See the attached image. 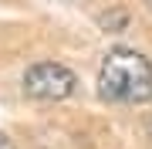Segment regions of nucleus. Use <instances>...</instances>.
Listing matches in <instances>:
<instances>
[{
    "label": "nucleus",
    "mask_w": 152,
    "mask_h": 149,
    "mask_svg": "<svg viewBox=\"0 0 152 149\" xmlns=\"http://www.w3.org/2000/svg\"><path fill=\"white\" fill-rule=\"evenodd\" d=\"M98 24H102L105 31H125L129 27V10H118V7H115V10H105Z\"/></svg>",
    "instance_id": "3"
},
{
    "label": "nucleus",
    "mask_w": 152,
    "mask_h": 149,
    "mask_svg": "<svg viewBox=\"0 0 152 149\" xmlns=\"http://www.w3.org/2000/svg\"><path fill=\"white\" fill-rule=\"evenodd\" d=\"M0 149H17V146H14V142H10V139H7L4 132H0Z\"/></svg>",
    "instance_id": "4"
},
{
    "label": "nucleus",
    "mask_w": 152,
    "mask_h": 149,
    "mask_svg": "<svg viewBox=\"0 0 152 149\" xmlns=\"http://www.w3.org/2000/svg\"><path fill=\"white\" fill-rule=\"evenodd\" d=\"M78 78L71 68L58 65V61H37L24 71V92L31 98H41V102H61L75 92Z\"/></svg>",
    "instance_id": "2"
},
{
    "label": "nucleus",
    "mask_w": 152,
    "mask_h": 149,
    "mask_svg": "<svg viewBox=\"0 0 152 149\" xmlns=\"http://www.w3.org/2000/svg\"><path fill=\"white\" fill-rule=\"evenodd\" d=\"M98 95L112 105H142L152 98V65L135 48H112L98 71Z\"/></svg>",
    "instance_id": "1"
},
{
    "label": "nucleus",
    "mask_w": 152,
    "mask_h": 149,
    "mask_svg": "<svg viewBox=\"0 0 152 149\" xmlns=\"http://www.w3.org/2000/svg\"><path fill=\"white\" fill-rule=\"evenodd\" d=\"M149 142H152V122H149Z\"/></svg>",
    "instance_id": "5"
}]
</instances>
